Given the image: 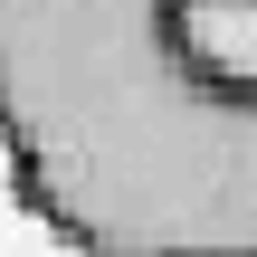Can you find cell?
<instances>
[{"label": "cell", "mask_w": 257, "mask_h": 257, "mask_svg": "<svg viewBox=\"0 0 257 257\" xmlns=\"http://www.w3.org/2000/svg\"><path fill=\"white\" fill-rule=\"evenodd\" d=\"M172 38L210 86L257 95V0H172Z\"/></svg>", "instance_id": "2"}, {"label": "cell", "mask_w": 257, "mask_h": 257, "mask_svg": "<svg viewBox=\"0 0 257 257\" xmlns=\"http://www.w3.org/2000/svg\"><path fill=\"white\" fill-rule=\"evenodd\" d=\"M0 162L76 257H257V95L181 57L172 0H0Z\"/></svg>", "instance_id": "1"}]
</instances>
